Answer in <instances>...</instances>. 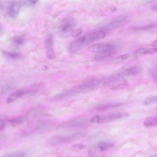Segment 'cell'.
Returning a JSON list of instances; mask_svg holds the SVG:
<instances>
[{
  "label": "cell",
  "instance_id": "obj_1",
  "mask_svg": "<svg viewBox=\"0 0 157 157\" xmlns=\"http://www.w3.org/2000/svg\"><path fill=\"white\" fill-rule=\"evenodd\" d=\"M129 116V114L126 112L110 113L94 116L89 120V122L98 123H106L126 118Z\"/></svg>",
  "mask_w": 157,
  "mask_h": 157
},
{
  "label": "cell",
  "instance_id": "obj_2",
  "mask_svg": "<svg viewBox=\"0 0 157 157\" xmlns=\"http://www.w3.org/2000/svg\"><path fill=\"white\" fill-rule=\"evenodd\" d=\"M116 48V46L113 43H99L91 45L88 48V50L93 53L111 54Z\"/></svg>",
  "mask_w": 157,
  "mask_h": 157
},
{
  "label": "cell",
  "instance_id": "obj_3",
  "mask_svg": "<svg viewBox=\"0 0 157 157\" xmlns=\"http://www.w3.org/2000/svg\"><path fill=\"white\" fill-rule=\"evenodd\" d=\"M81 135L80 134L56 135L50 138L47 141V143L49 145L56 146L78 139Z\"/></svg>",
  "mask_w": 157,
  "mask_h": 157
},
{
  "label": "cell",
  "instance_id": "obj_4",
  "mask_svg": "<svg viewBox=\"0 0 157 157\" xmlns=\"http://www.w3.org/2000/svg\"><path fill=\"white\" fill-rule=\"evenodd\" d=\"M114 146V144L109 141H102L98 143L95 146L89 149L88 153L91 156L95 155L97 152H102L111 148Z\"/></svg>",
  "mask_w": 157,
  "mask_h": 157
},
{
  "label": "cell",
  "instance_id": "obj_5",
  "mask_svg": "<svg viewBox=\"0 0 157 157\" xmlns=\"http://www.w3.org/2000/svg\"><path fill=\"white\" fill-rule=\"evenodd\" d=\"M75 19L72 18H68L63 21L60 27V32L63 34H68L72 31L76 25Z\"/></svg>",
  "mask_w": 157,
  "mask_h": 157
},
{
  "label": "cell",
  "instance_id": "obj_6",
  "mask_svg": "<svg viewBox=\"0 0 157 157\" xmlns=\"http://www.w3.org/2000/svg\"><path fill=\"white\" fill-rule=\"evenodd\" d=\"M45 42L47 58L49 60L54 59L56 55L54 50L53 35L51 34L48 35L46 38Z\"/></svg>",
  "mask_w": 157,
  "mask_h": 157
},
{
  "label": "cell",
  "instance_id": "obj_7",
  "mask_svg": "<svg viewBox=\"0 0 157 157\" xmlns=\"http://www.w3.org/2000/svg\"><path fill=\"white\" fill-rule=\"evenodd\" d=\"M101 83V80L99 79H90L79 85L77 88L80 90H90L96 87L99 85Z\"/></svg>",
  "mask_w": 157,
  "mask_h": 157
},
{
  "label": "cell",
  "instance_id": "obj_8",
  "mask_svg": "<svg viewBox=\"0 0 157 157\" xmlns=\"http://www.w3.org/2000/svg\"><path fill=\"white\" fill-rule=\"evenodd\" d=\"M76 89H71L60 93L50 98L51 102L60 101L75 96L79 93Z\"/></svg>",
  "mask_w": 157,
  "mask_h": 157
},
{
  "label": "cell",
  "instance_id": "obj_9",
  "mask_svg": "<svg viewBox=\"0 0 157 157\" xmlns=\"http://www.w3.org/2000/svg\"><path fill=\"white\" fill-rule=\"evenodd\" d=\"M36 91L35 90L29 88H23L14 92L9 97L7 100L8 103H11L22 97L26 94Z\"/></svg>",
  "mask_w": 157,
  "mask_h": 157
},
{
  "label": "cell",
  "instance_id": "obj_10",
  "mask_svg": "<svg viewBox=\"0 0 157 157\" xmlns=\"http://www.w3.org/2000/svg\"><path fill=\"white\" fill-rule=\"evenodd\" d=\"M88 42L87 36H83L72 41L70 44L69 50L71 53H74L79 49L86 42Z\"/></svg>",
  "mask_w": 157,
  "mask_h": 157
},
{
  "label": "cell",
  "instance_id": "obj_11",
  "mask_svg": "<svg viewBox=\"0 0 157 157\" xmlns=\"http://www.w3.org/2000/svg\"><path fill=\"white\" fill-rule=\"evenodd\" d=\"M108 29H101L94 32L87 36L88 41L96 40L104 38L109 33Z\"/></svg>",
  "mask_w": 157,
  "mask_h": 157
},
{
  "label": "cell",
  "instance_id": "obj_12",
  "mask_svg": "<svg viewBox=\"0 0 157 157\" xmlns=\"http://www.w3.org/2000/svg\"><path fill=\"white\" fill-rule=\"evenodd\" d=\"M128 19L126 15H120L113 20L109 24V26L113 28L120 26L126 23Z\"/></svg>",
  "mask_w": 157,
  "mask_h": 157
},
{
  "label": "cell",
  "instance_id": "obj_13",
  "mask_svg": "<svg viewBox=\"0 0 157 157\" xmlns=\"http://www.w3.org/2000/svg\"><path fill=\"white\" fill-rule=\"evenodd\" d=\"M20 8L21 5L19 3L16 2L13 3L9 10L10 16L13 18L17 17L19 13Z\"/></svg>",
  "mask_w": 157,
  "mask_h": 157
},
{
  "label": "cell",
  "instance_id": "obj_14",
  "mask_svg": "<svg viewBox=\"0 0 157 157\" xmlns=\"http://www.w3.org/2000/svg\"><path fill=\"white\" fill-rule=\"evenodd\" d=\"M143 124L147 128L157 126V116L147 118L144 121Z\"/></svg>",
  "mask_w": 157,
  "mask_h": 157
},
{
  "label": "cell",
  "instance_id": "obj_15",
  "mask_svg": "<svg viewBox=\"0 0 157 157\" xmlns=\"http://www.w3.org/2000/svg\"><path fill=\"white\" fill-rule=\"evenodd\" d=\"M156 53H157V48H141L136 50L134 53L136 54H145Z\"/></svg>",
  "mask_w": 157,
  "mask_h": 157
},
{
  "label": "cell",
  "instance_id": "obj_16",
  "mask_svg": "<svg viewBox=\"0 0 157 157\" xmlns=\"http://www.w3.org/2000/svg\"><path fill=\"white\" fill-rule=\"evenodd\" d=\"M122 105V104L120 103L107 104L98 106L97 108L99 111H104L109 109L118 107Z\"/></svg>",
  "mask_w": 157,
  "mask_h": 157
},
{
  "label": "cell",
  "instance_id": "obj_17",
  "mask_svg": "<svg viewBox=\"0 0 157 157\" xmlns=\"http://www.w3.org/2000/svg\"><path fill=\"white\" fill-rule=\"evenodd\" d=\"M3 53L6 57L13 60H18L21 57V55L19 53L7 51H3Z\"/></svg>",
  "mask_w": 157,
  "mask_h": 157
},
{
  "label": "cell",
  "instance_id": "obj_18",
  "mask_svg": "<svg viewBox=\"0 0 157 157\" xmlns=\"http://www.w3.org/2000/svg\"><path fill=\"white\" fill-rule=\"evenodd\" d=\"M139 72L138 69L135 67L129 68L123 72L125 77L135 76Z\"/></svg>",
  "mask_w": 157,
  "mask_h": 157
},
{
  "label": "cell",
  "instance_id": "obj_19",
  "mask_svg": "<svg viewBox=\"0 0 157 157\" xmlns=\"http://www.w3.org/2000/svg\"><path fill=\"white\" fill-rule=\"evenodd\" d=\"M26 154L20 151H15L9 152L4 155L3 157H24Z\"/></svg>",
  "mask_w": 157,
  "mask_h": 157
},
{
  "label": "cell",
  "instance_id": "obj_20",
  "mask_svg": "<svg viewBox=\"0 0 157 157\" xmlns=\"http://www.w3.org/2000/svg\"><path fill=\"white\" fill-rule=\"evenodd\" d=\"M157 29V25L151 24L135 27L134 29L136 31H145Z\"/></svg>",
  "mask_w": 157,
  "mask_h": 157
},
{
  "label": "cell",
  "instance_id": "obj_21",
  "mask_svg": "<svg viewBox=\"0 0 157 157\" xmlns=\"http://www.w3.org/2000/svg\"><path fill=\"white\" fill-rule=\"evenodd\" d=\"M12 42L14 45L17 46H20L22 45L25 43V40L24 38L22 37H16L12 39Z\"/></svg>",
  "mask_w": 157,
  "mask_h": 157
},
{
  "label": "cell",
  "instance_id": "obj_22",
  "mask_svg": "<svg viewBox=\"0 0 157 157\" xmlns=\"http://www.w3.org/2000/svg\"><path fill=\"white\" fill-rule=\"evenodd\" d=\"M25 119L23 117L15 118L10 120L9 122L14 125H19L22 124L25 121Z\"/></svg>",
  "mask_w": 157,
  "mask_h": 157
},
{
  "label": "cell",
  "instance_id": "obj_23",
  "mask_svg": "<svg viewBox=\"0 0 157 157\" xmlns=\"http://www.w3.org/2000/svg\"><path fill=\"white\" fill-rule=\"evenodd\" d=\"M128 83L126 82H124L123 83H120L116 86L112 87L111 90L113 91H118L124 89L127 86Z\"/></svg>",
  "mask_w": 157,
  "mask_h": 157
},
{
  "label": "cell",
  "instance_id": "obj_24",
  "mask_svg": "<svg viewBox=\"0 0 157 157\" xmlns=\"http://www.w3.org/2000/svg\"><path fill=\"white\" fill-rule=\"evenodd\" d=\"M156 102H157V96L148 98L144 101L143 104L145 105H148Z\"/></svg>",
  "mask_w": 157,
  "mask_h": 157
},
{
  "label": "cell",
  "instance_id": "obj_25",
  "mask_svg": "<svg viewBox=\"0 0 157 157\" xmlns=\"http://www.w3.org/2000/svg\"><path fill=\"white\" fill-rule=\"evenodd\" d=\"M83 29L81 28H79L72 31L71 35L74 38H76L79 36L82 32Z\"/></svg>",
  "mask_w": 157,
  "mask_h": 157
},
{
  "label": "cell",
  "instance_id": "obj_26",
  "mask_svg": "<svg viewBox=\"0 0 157 157\" xmlns=\"http://www.w3.org/2000/svg\"><path fill=\"white\" fill-rule=\"evenodd\" d=\"M151 75L153 80L155 81H157V64L152 69Z\"/></svg>",
  "mask_w": 157,
  "mask_h": 157
},
{
  "label": "cell",
  "instance_id": "obj_27",
  "mask_svg": "<svg viewBox=\"0 0 157 157\" xmlns=\"http://www.w3.org/2000/svg\"><path fill=\"white\" fill-rule=\"evenodd\" d=\"M73 148L77 150H82L86 148V146L82 144H75L73 145L72 146Z\"/></svg>",
  "mask_w": 157,
  "mask_h": 157
},
{
  "label": "cell",
  "instance_id": "obj_28",
  "mask_svg": "<svg viewBox=\"0 0 157 157\" xmlns=\"http://www.w3.org/2000/svg\"><path fill=\"white\" fill-rule=\"evenodd\" d=\"M5 123L3 120H1L0 121V130L1 131H3L5 128Z\"/></svg>",
  "mask_w": 157,
  "mask_h": 157
},
{
  "label": "cell",
  "instance_id": "obj_29",
  "mask_svg": "<svg viewBox=\"0 0 157 157\" xmlns=\"http://www.w3.org/2000/svg\"><path fill=\"white\" fill-rule=\"evenodd\" d=\"M129 56V54H124L122 55H121L118 58L124 60L127 59L128 58Z\"/></svg>",
  "mask_w": 157,
  "mask_h": 157
},
{
  "label": "cell",
  "instance_id": "obj_30",
  "mask_svg": "<svg viewBox=\"0 0 157 157\" xmlns=\"http://www.w3.org/2000/svg\"><path fill=\"white\" fill-rule=\"evenodd\" d=\"M26 1L31 5H35L38 1V0H26Z\"/></svg>",
  "mask_w": 157,
  "mask_h": 157
},
{
  "label": "cell",
  "instance_id": "obj_31",
  "mask_svg": "<svg viewBox=\"0 0 157 157\" xmlns=\"http://www.w3.org/2000/svg\"><path fill=\"white\" fill-rule=\"evenodd\" d=\"M10 88V86H6L3 87V88H2V92H5L9 90Z\"/></svg>",
  "mask_w": 157,
  "mask_h": 157
},
{
  "label": "cell",
  "instance_id": "obj_32",
  "mask_svg": "<svg viewBox=\"0 0 157 157\" xmlns=\"http://www.w3.org/2000/svg\"><path fill=\"white\" fill-rule=\"evenodd\" d=\"M152 9L153 11L157 12V3L152 5Z\"/></svg>",
  "mask_w": 157,
  "mask_h": 157
},
{
  "label": "cell",
  "instance_id": "obj_33",
  "mask_svg": "<svg viewBox=\"0 0 157 157\" xmlns=\"http://www.w3.org/2000/svg\"><path fill=\"white\" fill-rule=\"evenodd\" d=\"M152 45L155 47H157V40L154 41L152 43Z\"/></svg>",
  "mask_w": 157,
  "mask_h": 157
},
{
  "label": "cell",
  "instance_id": "obj_34",
  "mask_svg": "<svg viewBox=\"0 0 157 157\" xmlns=\"http://www.w3.org/2000/svg\"><path fill=\"white\" fill-rule=\"evenodd\" d=\"M153 156L157 157V154Z\"/></svg>",
  "mask_w": 157,
  "mask_h": 157
}]
</instances>
